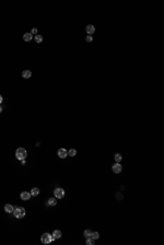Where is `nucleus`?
<instances>
[{"mask_svg": "<svg viewBox=\"0 0 164 245\" xmlns=\"http://www.w3.org/2000/svg\"><path fill=\"white\" fill-rule=\"evenodd\" d=\"M26 156H27V152H26V150L24 149V148H18L16 151V158L18 160H24L26 159Z\"/></svg>", "mask_w": 164, "mask_h": 245, "instance_id": "nucleus-1", "label": "nucleus"}, {"mask_svg": "<svg viewBox=\"0 0 164 245\" xmlns=\"http://www.w3.org/2000/svg\"><path fill=\"white\" fill-rule=\"evenodd\" d=\"M55 240L56 239L51 235V233H44V234L41 236V241H42V243H44V244H49V243H51L53 241H55Z\"/></svg>", "mask_w": 164, "mask_h": 245, "instance_id": "nucleus-2", "label": "nucleus"}, {"mask_svg": "<svg viewBox=\"0 0 164 245\" xmlns=\"http://www.w3.org/2000/svg\"><path fill=\"white\" fill-rule=\"evenodd\" d=\"M13 214H14V217H16V219H22L23 217L25 216V209L23 207H18L16 208V209L13 210Z\"/></svg>", "mask_w": 164, "mask_h": 245, "instance_id": "nucleus-3", "label": "nucleus"}, {"mask_svg": "<svg viewBox=\"0 0 164 245\" xmlns=\"http://www.w3.org/2000/svg\"><path fill=\"white\" fill-rule=\"evenodd\" d=\"M54 195L56 198H59V199H61V198L65 197V191H63L62 188L60 187H57L56 189L54 191Z\"/></svg>", "mask_w": 164, "mask_h": 245, "instance_id": "nucleus-4", "label": "nucleus"}, {"mask_svg": "<svg viewBox=\"0 0 164 245\" xmlns=\"http://www.w3.org/2000/svg\"><path fill=\"white\" fill-rule=\"evenodd\" d=\"M57 154H58V156L61 158V159H66L67 156H68V151H67L65 148H60V149H58V151H57Z\"/></svg>", "mask_w": 164, "mask_h": 245, "instance_id": "nucleus-5", "label": "nucleus"}, {"mask_svg": "<svg viewBox=\"0 0 164 245\" xmlns=\"http://www.w3.org/2000/svg\"><path fill=\"white\" fill-rule=\"evenodd\" d=\"M20 197H21L22 200L26 201V200H28L32 196H31V193H28V191H22V193L20 194Z\"/></svg>", "mask_w": 164, "mask_h": 245, "instance_id": "nucleus-6", "label": "nucleus"}, {"mask_svg": "<svg viewBox=\"0 0 164 245\" xmlns=\"http://www.w3.org/2000/svg\"><path fill=\"white\" fill-rule=\"evenodd\" d=\"M85 31H86V33L89 35H92V34H94V32H95V27L92 24H89V25L85 26Z\"/></svg>", "mask_w": 164, "mask_h": 245, "instance_id": "nucleus-7", "label": "nucleus"}, {"mask_svg": "<svg viewBox=\"0 0 164 245\" xmlns=\"http://www.w3.org/2000/svg\"><path fill=\"white\" fill-rule=\"evenodd\" d=\"M121 169H123V166L120 165L118 162H117L116 164H114L113 167H112V170H113L114 173H120V172H121Z\"/></svg>", "mask_w": 164, "mask_h": 245, "instance_id": "nucleus-8", "label": "nucleus"}, {"mask_svg": "<svg viewBox=\"0 0 164 245\" xmlns=\"http://www.w3.org/2000/svg\"><path fill=\"white\" fill-rule=\"evenodd\" d=\"M13 210H14V208H13L12 205H10V204L4 205V211H6V212H8V213H12V212H13Z\"/></svg>", "mask_w": 164, "mask_h": 245, "instance_id": "nucleus-9", "label": "nucleus"}, {"mask_svg": "<svg viewBox=\"0 0 164 245\" xmlns=\"http://www.w3.org/2000/svg\"><path fill=\"white\" fill-rule=\"evenodd\" d=\"M32 76V72L30 71V70H23L22 72V77L24 78V79H30Z\"/></svg>", "mask_w": 164, "mask_h": 245, "instance_id": "nucleus-10", "label": "nucleus"}, {"mask_svg": "<svg viewBox=\"0 0 164 245\" xmlns=\"http://www.w3.org/2000/svg\"><path fill=\"white\" fill-rule=\"evenodd\" d=\"M23 39L25 42H30L33 39V35L31 34V33H25V34L23 35Z\"/></svg>", "mask_w": 164, "mask_h": 245, "instance_id": "nucleus-11", "label": "nucleus"}, {"mask_svg": "<svg viewBox=\"0 0 164 245\" xmlns=\"http://www.w3.org/2000/svg\"><path fill=\"white\" fill-rule=\"evenodd\" d=\"M31 193V196H37V195H39V188L38 187H34V188H32V191H30Z\"/></svg>", "mask_w": 164, "mask_h": 245, "instance_id": "nucleus-12", "label": "nucleus"}, {"mask_svg": "<svg viewBox=\"0 0 164 245\" xmlns=\"http://www.w3.org/2000/svg\"><path fill=\"white\" fill-rule=\"evenodd\" d=\"M61 235H62V234H61V231H60V230H55L54 232H53V236H54L55 239H60Z\"/></svg>", "mask_w": 164, "mask_h": 245, "instance_id": "nucleus-13", "label": "nucleus"}, {"mask_svg": "<svg viewBox=\"0 0 164 245\" xmlns=\"http://www.w3.org/2000/svg\"><path fill=\"white\" fill-rule=\"evenodd\" d=\"M56 204H57L56 197H55V198H49V199H48V201H47V205H48V206H55Z\"/></svg>", "mask_w": 164, "mask_h": 245, "instance_id": "nucleus-14", "label": "nucleus"}, {"mask_svg": "<svg viewBox=\"0 0 164 245\" xmlns=\"http://www.w3.org/2000/svg\"><path fill=\"white\" fill-rule=\"evenodd\" d=\"M35 42H36V43H42V42H43V36L39 35V34H36L35 35Z\"/></svg>", "mask_w": 164, "mask_h": 245, "instance_id": "nucleus-15", "label": "nucleus"}, {"mask_svg": "<svg viewBox=\"0 0 164 245\" xmlns=\"http://www.w3.org/2000/svg\"><path fill=\"white\" fill-rule=\"evenodd\" d=\"M90 237H92L93 240H98L100 237V234L98 232H91V236Z\"/></svg>", "mask_w": 164, "mask_h": 245, "instance_id": "nucleus-16", "label": "nucleus"}, {"mask_svg": "<svg viewBox=\"0 0 164 245\" xmlns=\"http://www.w3.org/2000/svg\"><path fill=\"white\" fill-rule=\"evenodd\" d=\"M114 159H115V161H116V162H120L123 158H121V154H119V153H116V154H115V156H114Z\"/></svg>", "mask_w": 164, "mask_h": 245, "instance_id": "nucleus-17", "label": "nucleus"}, {"mask_svg": "<svg viewBox=\"0 0 164 245\" xmlns=\"http://www.w3.org/2000/svg\"><path fill=\"white\" fill-rule=\"evenodd\" d=\"M76 154H77L76 149H70L69 151H68V156H74Z\"/></svg>", "mask_w": 164, "mask_h": 245, "instance_id": "nucleus-18", "label": "nucleus"}, {"mask_svg": "<svg viewBox=\"0 0 164 245\" xmlns=\"http://www.w3.org/2000/svg\"><path fill=\"white\" fill-rule=\"evenodd\" d=\"M83 235H84L85 239L90 237V236H91V231H90V230H85L84 232H83Z\"/></svg>", "mask_w": 164, "mask_h": 245, "instance_id": "nucleus-19", "label": "nucleus"}, {"mask_svg": "<svg viewBox=\"0 0 164 245\" xmlns=\"http://www.w3.org/2000/svg\"><path fill=\"white\" fill-rule=\"evenodd\" d=\"M93 244H94V240L92 237H88L86 239V245H93Z\"/></svg>", "mask_w": 164, "mask_h": 245, "instance_id": "nucleus-20", "label": "nucleus"}, {"mask_svg": "<svg viewBox=\"0 0 164 245\" xmlns=\"http://www.w3.org/2000/svg\"><path fill=\"white\" fill-rule=\"evenodd\" d=\"M85 41H86V42H89V43H91V42L93 41V37H92L91 35H88V36L85 37Z\"/></svg>", "mask_w": 164, "mask_h": 245, "instance_id": "nucleus-21", "label": "nucleus"}, {"mask_svg": "<svg viewBox=\"0 0 164 245\" xmlns=\"http://www.w3.org/2000/svg\"><path fill=\"white\" fill-rule=\"evenodd\" d=\"M116 198L118 199V200H121V199H123V195L120 194V193H117V194H116Z\"/></svg>", "mask_w": 164, "mask_h": 245, "instance_id": "nucleus-22", "label": "nucleus"}, {"mask_svg": "<svg viewBox=\"0 0 164 245\" xmlns=\"http://www.w3.org/2000/svg\"><path fill=\"white\" fill-rule=\"evenodd\" d=\"M37 33V29H32V31H31V34L33 35V34H36Z\"/></svg>", "mask_w": 164, "mask_h": 245, "instance_id": "nucleus-23", "label": "nucleus"}, {"mask_svg": "<svg viewBox=\"0 0 164 245\" xmlns=\"http://www.w3.org/2000/svg\"><path fill=\"white\" fill-rule=\"evenodd\" d=\"M2 101H3V99H2V96L0 95V104H1V103H2Z\"/></svg>", "mask_w": 164, "mask_h": 245, "instance_id": "nucleus-24", "label": "nucleus"}, {"mask_svg": "<svg viewBox=\"0 0 164 245\" xmlns=\"http://www.w3.org/2000/svg\"><path fill=\"white\" fill-rule=\"evenodd\" d=\"M1 112H2V107H1V106H0V113H1Z\"/></svg>", "mask_w": 164, "mask_h": 245, "instance_id": "nucleus-25", "label": "nucleus"}]
</instances>
